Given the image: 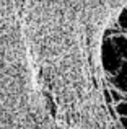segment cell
<instances>
[{
	"label": "cell",
	"instance_id": "8992f818",
	"mask_svg": "<svg viewBox=\"0 0 127 129\" xmlns=\"http://www.w3.org/2000/svg\"><path fill=\"white\" fill-rule=\"evenodd\" d=\"M121 123H122V126L127 129V118H121Z\"/></svg>",
	"mask_w": 127,
	"mask_h": 129
},
{
	"label": "cell",
	"instance_id": "6da1fadb",
	"mask_svg": "<svg viewBox=\"0 0 127 129\" xmlns=\"http://www.w3.org/2000/svg\"><path fill=\"white\" fill-rule=\"evenodd\" d=\"M124 62H127V39L122 36H114L111 39H106L103 44L104 70L114 75Z\"/></svg>",
	"mask_w": 127,
	"mask_h": 129
},
{
	"label": "cell",
	"instance_id": "3957f363",
	"mask_svg": "<svg viewBox=\"0 0 127 129\" xmlns=\"http://www.w3.org/2000/svg\"><path fill=\"white\" fill-rule=\"evenodd\" d=\"M116 113L121 118H127V103L125 101H119V103L116 105Z\"/></svg>",
	"mask_w": 127,
	"mask_h": 129
},
{
	"label": "cell",
	"instance_id": "5b68a950",
	"mask_svg": "<svg viewBox=\"0 0 127 129\" xmlns=\"http://www.w3.org/2000/svg\"><path fill=\"white\" fill-rule=\"evenodd\" d=\"M109 93H111V96L114 98V100L117 101V103H119V101H122V98H124V96L121 95V91H117V90H111Z\"/></svg>",
	"mask_w": 127,
	"mask_h": 129
},
{
	"label": "cell",
	"instance_id": "7a4b0ae2",
	"mask_svg": "<svg viewBox=\"0 0 127 129\" xmlns=\"http://www.w3.org/2000/svg\"><path fill=\"white\" fill-rule=\"evenodd\" d=\"M111 82L119 91H127V62L119 67V70L111 77Z\"/></svg>",
	"mask_w": 127,
	"mask_h": 129
},
{
	"label": "cell",
	"instance_id": "277c9868",
	"mask_svg": "<svg viewBox=\"0 0 127 129\" xmlns=\"http://www.w3.org/2000/svg\"><path fill=\"white\" fill-rule=\"evenodd\" d=\"M119 25H121L122 29H127V7L121 12V15H119Z\"/></svg>",
	"mask_w": 127,
	"mask_h": 129
}]
</instances>
